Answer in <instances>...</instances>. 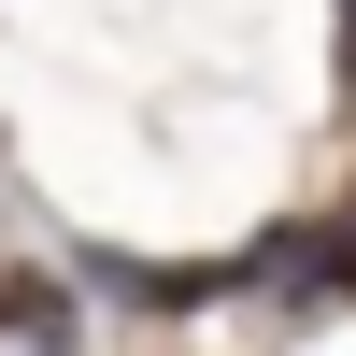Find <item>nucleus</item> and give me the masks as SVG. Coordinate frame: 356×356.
<instances>
[{"instance_id": "nucleus-1", "label": "nucleus", "mask_w": 356, "mask_h": 356, "mask_svg": "<svg viewBox=\"0 0 356 356\" xmlns=\"http://www.w3.org/2000/svg\"><path fill=\"white\" fill-rule=\"evenodd\" d=\"M342 257H356V243H342Z\"/></svg>"}]
</instances>
